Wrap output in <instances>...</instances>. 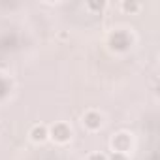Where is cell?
I'll list each match as a JSON object with an SVG mask.
<instances>
[{"label":"cell","mask_w":160,"mask_h":160,"mask_svg":"<svg viewBox=\"0 0 160 160\" xmlns=\"http://www.w3.org/2000/svg\"><path fill=\"white\" fill-rule=\"evenodd\" d=\"M89 160H108V156L102 154V152H92V154L89 156Z\"/></svg>","instance_id":"9c48e42d"},{"label":"cell","mask_w":160,"mask_h":160,"mask_svg":"<svg viewBox=\"0 0 160 160\" xmlns=\"http://www.w3.org/2000/svg\"><path fill=\"white\" fill-rule=\"evenodd\" d=\"M122 10L124 12H130V13H136L139 10V4L134 2V0H130V2H128V0H124V2H122Z\"/></svg>","instance_id":"8992f818"},{"label":"cell","mask_w":160,"mask_h":160,"mask_svg":"<svg viewBox=\"0 0 160 160\" xmlns=\"http://www.w3.org/2000/svg\"><path fill=\"white\" fill-rule=\"evenodd\" d=\"M108 160H128V158H126V154H124V152H117V151H113V152H111V156H109Z\"/></svg>","instance_id":"ba28073f"},{"label":"cell","mask_w":160,"mask_h":160,"mask_svg":"<svg viewBox=\"0 0 160 160\" xmlns=\"http://www.w3.org/2000/svg\"><path fill=\"white\" fill-rule=\"evenodd\" d=\"M130 43H132V40H130L126 30H115L109 38V45L115 51H126L130 47Z\"/></svg>","instance_id":"6da1fadb"},{"label":"cell","mask_w":160,"mask_h":160,"mask_svg":"<svg viewBox=\"0 0 160 160\" xmlns=\"http://www.w3.org/2000/svg\"><path fill=\"white\" fill-rule=\"evenodd\" d=\"M30 138H32V141H45L47 138H49V130H47V126H43V124H36L32 130H30Z\"/></svg>","instance_id":"5b68a950"},{"label":"cell","mask_w":160,"mask_h":160,"mask_svg":"<svg viewBox=\"0 0 160 160\" xmlns=\"http://www.w3.org/2000/svg\"><path fill=\"white\" fill-rule=\"evenodd\" d=\"M111 145H113V149H115L117 152H126V151H130V147H132V138H130L126 132H121V134H117V136L113 138Z\"/></svg>","instance_id":"3957f363"},{"label":"cell","mask_w":160,"mask_h":160,"mask_svg":"<svg viewBox=\"0 0 160 160\" xmlns=\"http://www.w3.org/2000/svg\"><path fill=\"white\" fill-rule=\"evenodd\" d=\"M8 92H10V83L6 79H0V98H4Z\"/></svg>","instance_id":"52a82bcc"},{"label":"cell","mask_w":160,"mask_h":160,"mask_svg":"<svg viewBox=\"0 0 160 160\" xmlns=\"http://www.w3.org/2000/svg\"><path fill=\"white\" fill-rule=\"evenodd\" d=\"M49 136H51L57 143H66V141H70V138H72V130H70L68 124H64V122H57V124L51 126Z\"/></svg>","instance_id":"7a4b0ae2"},{"label":"cell","mask_w":160,"mask_h":160,"mask_svg":"<svg viewBox=\"0 0 160 160\" xmlns=\"http://www.w3.org/2000/svg\"><path fill=\"white\" fill-rule=\"evenodd\" d=\"M83 124L89 128V130H98L102 126V115L98 111H87L83 115Z\"/></svg>","instance_id":"277c9868"},{"label":"cell","mask_w":160,"mask_h":160,"mask_svg":"<svg viewBox=\"0 0 160 160\" xmlns=\"http://www.w3.org/2000/svg\"><path fill=\"white\" fill-rule=\"evenodd\" d=\"M89 8L91 10H102L104 8V2H89Z\"/></svg>","instance_id":"30bf717a"}]
</instances>
